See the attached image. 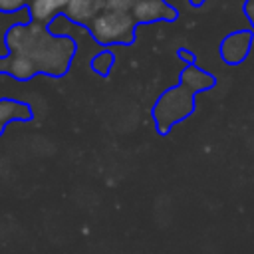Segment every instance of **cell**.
Segmentation results:
<instances>
[{
    "mask_svg": "<svg viewBox=\"0 0 254 254\" xmlns=\"http://www.w3.org/2000/svg\"><path fill=\"white\" fill-rule=\"evenodd\" d=\"M52 26L34 20L8 26L4 32L6 56H0V73H8L18 81L36 75L64 77L77 52V42L67 34H52ZM32 105L18 99H0V121H32Z\"/></svg>",
    "mask_w": 254,
    "mask_h": 254,
    "instance_id": "6da1fadb",
    "label": "cell"
},
{
    "mask_svg": "<svg viewBox=\"0 0 254 254\" xmlns=\"http://www.w3.org/2000/svg\"><path fill=\"white\" fill-rule=\"evenodd\" d=\"M179 10L167 0H71L64 18L81 26L101 46H133L139 24L177 22Z\"/></svg>",
    "mask_w": 254,
    "mask_h": 254,
    "instance_id": "7a4b0ae2",
    "label": "cell"
},
{
    "mask_svg": "<svg viewBox=\"0 0 254 254\" xmlns=\"http://www.w3.org/2000/svg\"><path fill=\"white\" fill-rule=\"evenodd\" d=\"M214 85V73L198 65H185L179 73L177 85L167 87L151 107L155 131L161 137H167L177 123L189 119L196 111V95L212 89Z\"/></svg>",
    "mask_w": 254,
    "mask_h": 254,
    "instance_id": "3957f363",
    "label": "cell"
},
{
    "mask_svg": "<svg viewBox=\"0 0 254 254\" xmlns=\"http://www.w3.org/2000/svg\"><path fill=\"white\" fill-rule=\"evenodd\" d=\"M254 44V30L242 28L226 34L218 44V56L226 65H240L252 50Z\"/></svg>",
    "mask_w": 254,
    "mask_h": 254,
    "instance_id": "277c9868",
    "label": "cell"
},
{
    "mask_svg": "<svg viewBox=\"0 0 254 254\" xmlns=\"http://www.w3.org/2000/svg\"><path fill=\"white\" fill-rule=\"evenodd\" d=\"M69 2L71 0H32L28 6L30 20L40 22L44 26H52L60 16H64Z\"/></svg>",
    "mask_w": 254,
    "mask_h": 254,
    "instance_id": "5b68a950",
    "label": "cell"
},
{
    "mask_svg": "<svg viewBox=\"0 0 254 254\" xmlns=\"http://www.w3.org/2000/svg\"><path fill=\"white\" fill-rule=\"evenodd\" d=\"M113 65H115V54H113V50H101L99 54H95L89 60L91 71L97 73L99 77H107Z\"/></svg>",
    "mask_w": 254,
    "mask_h": 254,
    "instance_id": "8992f818",
    "label": "cell"
},
{
    "mask_svg": "<svg viewBox=\"0 0 254 254\" xmlns=\"http://www.w3.org/2000/svg\"><path fill=\"white\" fill-rule=\"evenodd\" d=\"M32 0H0V14H14L22 8H28Z\"/></svg>",
    "mask_w": 254,
    "mask_h": 254,
    "instance_id": "52a82bcc",
    "label": "cell"
},
{
    "mask_svg": "<svg viewBox=\"0 0 254 254\" xmlns=\"http://www.w3.org/2000/svg\"><path fill=\"white\" fill-rule=\"evenodd\" d=\"M177 58L185 64V65H196V54L187 50V48H179L177 50Z\"/></svg>",
    "mask_w": 254,
    "mask_h": 254,
    "instance_id": "ba28073f",
    "label": "cell"
},
{
    "mask_svg": "<svg viewBox=\"0 0 254 254\" xmlns=\"http://www.w3.org/2000/svg\"><path fill=\"white\" fill-rule=\"evenodd\" d=\"M242 12H244L246 20L250 22V28L254 30V0H244L242 2Z\"/></svg>",
    "mask_w": 254,
    "mask_h": 254,
    "instance_id": "9c48e42d",
    "label": "cell"
},
{
    "mask_svg": "<svg viewBox=\"0 0 254 254\" xmlns=\"http://www.w3.org/2000/svg\"><path fill=\"white\" fill-rule=\"evenodd\" d=\"M189 4H190L192 8H202V6L206 4V0H189Z\"/></svg>",
    "mask_w": 254,
    "mask_h": 254,
    "instance_id": "30bf717a",
    "label": "cell"
},
{
    "mask_svg": "<svg viewBox=\"0 0 254 254\" xmlns=\"http://www.w3.org/2000/svg\"><path fill=\"white\" fill-rule=\"evenodd\" d=\"M4 129H6V123H2V121H0V135L4 133Z\"/></svg>",
    "mask_w": 254,
    "mask_h": 254,
    "instance_id": "8fae6325",
    "label": "cell"
}]
</instances>
